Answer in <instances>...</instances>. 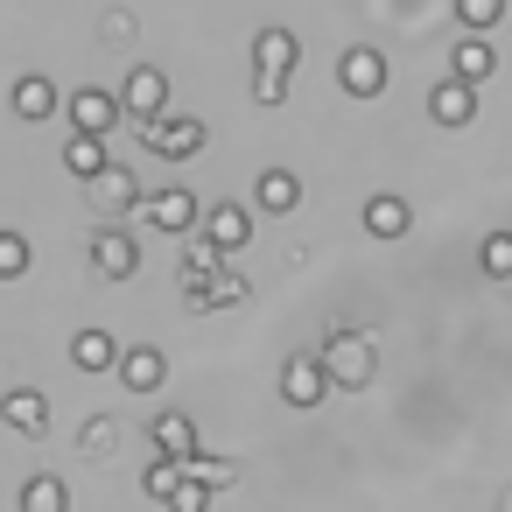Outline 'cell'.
I'll return each instance as SVG.
<instances>
[{
    "mask_svg": "<svg viewBox=\"0 0 512 512\" xmlns=\"http://www.w3.org/2000/svg\"><path fill=\"white\" fill-rule=\"evenodd\" d=\"M204 141H211V127H204V120H190V113H169V106H162V113H141V148H148V155L190 162Z\"/></svg>",
    "mask_w": 512,
    "mask_h": 512,
    "instance_id": "1",
    "label": "cell"
},
{
    "mask_svg": "<svg viewBox=\"0 0 512 512\" xmlns=\"http://www.w3.org/2000/svg\"><path fill=\"white\" fill-rule=\"evenodd\" d=\"M323 372H330V386H365V379L379 372L372 337H358V330H330V337H323Z\"/></svg>",
    "mask_w": 512,
    "mask_h": 512,
    "instance_id": "2",
    "label": "cell"
},
{
    "mask_svg": "<svg viewBox=\"0 0 512 512\" xmlns=\"http://www.w3.org/2000/svg\"><path fill=\"white\" fill-rule=\"evenodd\" d=\"M134 211H141V218H148L155 232H176V239H183V232H197V218H204V204H197V197H190L183 183H169V190L141 197Z\"/></svg>",
    "mask_w": 512,
    "mask_h": 512,
    "instance_id": "3",
    "label": "cell"
},
{
    "mask_svg": "<svg viewBox=\"0 0 512 512\" xmlns=\"http://www.w3.org/2000/svg\"><path fill=\"white\" fill-rule=\"evenodd\" d=\"M281 400H288V407H323V400H330L323 358H302V351H295V358L281 365Z\"/></svg>",
    "mask_w": 512,
    "mask_h": 512,
    "instance_id": "4",
    "label": "cell"
},
{
    "mask_svg": "<svg viewBox=\"0 0 512 512\" xmlns=\"http://www.w3.org/2000/svg\"><path fill=\"white\" fill-rule=\"evenodd\" d=\"M337 85H344L351 99H379V92H386V57L365 50V43L344 50V57H337Z\"/></svg>",
    "mask_w": 512,
    "mask_h": 512,
    "instance_id": "5",
    "label": "cell"
},
{
    "mask_svg": "<svg viewBox=\"0 0 512 512\" xmlns=\"http://www.w3.org/2000/svg\"><path fill=\"white\" fill-rule=\"evenodd\" d=\"M92 267H99L106 281H134V267H141V246H134V232L106 225V232L92 239Z\"/></svg>",
    "mask_w": 512,
    "mask_h": 512,
    "instance_id": "6",
    "label": "cell"
},
{
    "mask_svg": "<svg viewBox=\"0 0 512 512\" xmlns=\"http://www.w3.org/2000/svg\"><path fill=\"white\" fill-rule=\"evenodd\" d=\"M162 106H169V78H162L155 64H134L127 85H120V113L141 120V113H162Z\"/></svg>",
    "mask_w": 512,
    "mask_h": 512,
    "instance_id": "7",
    "label": "cell"
},
{
    "mask_svg": "<svg viewBox=\"0 0 512 512\" xmlns=\"http://www.w3.org/2000/svg\"><path fill=\"white\" fill-rule=\"evenodd\" d=\"M428 120H435V127H470V120H477V85L442 78V85L428 92Z\"/></svg>",
    "mask_w": 512,
    "mask_h": 512,
    "instance_id": "8",
    "label": "cell"
},
{
    "mask_svg": "<svg viewBox=\"0 0 512 512\" xmlns=\"http://www.w3.org/2000/svg\"><path fill=\"white\" fill-rule=\"evenodd\" d=\"M197 232H204L211 246H225V253H239V246L253 239V211H246V204H211V211L197 218Z\"/></svg>",
    "mask_w": 512,
    "mask_h": 512,
    "instance_id": "9",
    "label": "cell"
},
{
    "mask_svg": "<svg viewBox=\"0 0 512 512\" xmlns=\"http://www.w3.org/2000/svg\"><path fill=\"white\" fill-rule=\"evenodd\" d=\"M113 372L127 379V393H155V386L169 379V358H162L155 344H127V351L113 358Z\"/></svg>",
    "mask_w": 512,
    "mask_h": 512,
    "instance_id": "10",
    "label": "cell"
},
{
    "mask_svg": "<svg viewBox=\"0 0 512 512\" xmlns=\"http://www.w3.org/2000/svg\"><path fill=\"white\" fill-rule=\"evenodd\" d=\"M498 71V50L484 43V29H463V43L449 50V78H463V85H484Z\"/></svg>",
    "mask_w": 512,
    "mask_h": 512,
    "instance_id": "11",
    "label": "cell"
},
{
    "mask_svg": "<svg viewBox=\"0 0 512 512\" xmlns=\"http://www.w3.org/2000/svg\"><path fill=\"white\" fill-rule=\"evenodd\" d=\"M253 204H260L267 218H288V211L302 204V176H295V169H260V176H253Z\"/></svg>",
    "mask_w": 512,
    "mask_h": 512,
    "instance_id": "12",
    "label": "cell"
},
{
    "mask_svg": "<svg viewBox=\"0 0 512 512\" xmlns=\"http://www.w3.org/2000/svg\"><path fill=\"white\" fill-rule=\"evenodd\" d=\"M0 421H8L15 435H43L50 428V400L36 386H15V393H0Z\"/></svg>",
    "mask_w": 512,
    "mask_h": 512,
    "instance_id": "13",
    "label": "cell"
},
{
    "mask_svg": "<svg viewBox=\"0 0 512 512\" xmlns=\"http://www.w3.org/2000/svg\"><path fill=\"white\" fill-rule=\"evenodd\" d=\"M92 183V197H99V211H134L141 204V176L134 169H120V162H106L99 176H85Z\"/></svg>",
    "mask_w": 512,
    "mask_h": 512,
    "instance_id": "14",
    "label": "cell"
},
{
    "mask_svg": "<svg viewBox=\"0 0 512 512\" xmlns=\"http://www.w3.org/2000/svg\"><path fill=\"white\" fill-rule=\"evenodd\" d=\"M302 64V43H295V29H260L253 36V71H295Z\"/></svg>",
    "mask_w": 512,
    "mask_h": 512,
    "instance_id": "15",
    "label": "cell"
},
{
    "mask_svg": "<svg viewBox=\"0 0 512 512\" xmlns=\"http://www.w3.org/2000/svg\"><path fill=\"white\" fill-rule=\"evenodd\" d=\"M113 120H120V99H113V92H99V85L71 92V127H85V134H113Z\"/></svg>",
    "mask_w": 512,
    "mask_h": 512,
    "instance_id": "16",
    "label": "cell"
},
{
    "mask_svg": "<svg viewBox=\"0 0 512 512\" xmlns=\"http://www.w3.org/2000/svg\"><path fill=\"white\" fill-rule=\"evenodd\" d=\"M148 435H155L162 456H190V449H197V421H190L183 407H162V414L148 421Z\"/></svg>",
    "mask_w": 512,
    "mask_h": 512,
    "instance_id": "17",
    "label": "cell"
},
{
    "mask_svg": "<svg viewBox=\"0 0 512 512\" xmlns=\"http://www.w3.org/2000/svg\"><path fill=\"white\" fill-rule=\"evenodd\" d=\"M113 155H106V134H85V127H71V141H64V169L85 183V176H99Z\"/></svg>",
    "mask_w": 512,
    "mask_h": 512,
    "instance_id": "18",
    "label": "cell"
},
{
    "mask_svg": "<svg viewBox=\"0 0 512 512\" xmlns=\"http://www.w3.org/2000/svg\"><path fill=\"white\" fill-rule=\"evenodd\" d=\"M414 225V211H407V197H393V190H379L372 204H365V232L372 239H400Z\"/></svg>",
    "mask_w": 512,
    "mask_h": 512,
    "instance_id": "19",
    "label": "cell"
},
{
    "mask_svg": "<svg viewBox=\"0 0 512 512\" xmlns=\"http://www.w3.org/2000/svg\"><path fill=\"white\" fill-rule=\"evenodd\" d=\"M113 358H120V337L113 330H78L71 337V365L78 372H113Z\"/></svg>",
    "mask_w": 512,
    "mask_h": 512,
    "instance_id": "20",
    "label": "cell"
},
{
    "mask_svg": "<svg viewBox=\"0 0 512 512\" xmlns=\"http://www.w3.org/2000/svg\"><path fill=\"white\" fill-rule=\"evenodd\" d=\"M15 113H22V120H50V113H57V85H50L43 71H22V78H15Z\"/></svg>",
    "mask_w": 512,
    "mask_h": 512,
    "instance_id": "21",
    "label": "cell"
},
{
    "mask_svg": "<svg viewBox=\"0 0 512 512\" xmlns=\"http://www.w3.org/2000/svg\"><path fill=\"white\" fill-rule=\"evenodd\" d=\"M29 260H36V246H29L15 225H0V281H22V274H29Z\"/></svg>",
    "mask_w": 512,
    "mask_h": 512,
    "instance_id": "22",
    "label": "cell"
},
{
    "mask_svg": "<svg viewBox=\"0 0 512 512\" xmlns=\"http://www.w3.org/2000/svg\"><path fill=\"white\" fill-rule=\"evenodd\" d=\"M225 267V246H211L204 232H190V246H183V281H204V274H218Z\"/></svg>",
    "mask_w": 512,
    "mask_h": 512,
    "instance_id": "23",
    "label": "cell"
},
{
    "mask_svg": "<svg viewBox=\"0 0 512 512\" xmlns=\"http://www.w3.org/2000/svg\"><path fill=\"white\" fill-rule=\"evenodd\" d=\"M183 484V456H155L148 463V477H141V491L155 498V505H169V491Z\"/></svg>",
    "mask_w": 512,
    "mask_h": 512,
    "instance_id": "24",
    "label": "cell"
},
{
    "mask_svg": "<svg viewBox=\"0 0 512 512\" xmlns=\"http://www.w3.org/2000/svg\"><path fill=\"white\" fill-rule=\"evenodd\" d=\"M477 267H484L491 281H512V232H484V246H477Z\"/></svg>",
    "mask_w": 512,
    "mask_h": 512,
    "instance_id": "25",
    "label": "cell"
},
{
    "mask_svg": "<svg viewBox=\"0 0 512 512\" xmlns=\"http://www.w3.org/2000/svg\"><path fill=\"white\" fill-rule=\"evenodd\" d=\"M22 505L57 512V505H71V491H64V477H29V484H22Z\"/></svg>",
    "mask_w": 512,
    "mask_h": 512,
    "instance_id": "26",
    "label": "cell"
},
{
    "mask_svg": "<svg viewBox=\"0 0 512 512\" xmlns=\"http://www.w3.org/2000/svg\"><path fill=\"white\" fill-rule=\"evenodd\" d=\"M113 442H120V421H113V414L85 421V456H113Z\"/></svg>",
    "mask_w": 512,
    "mask_h": 512,
    "instance_id": "27",
    "label": "cell"
},
{
    "mask_svg": "<svg viewBox=\"0 0 512 512\" xmlns=\"http://www.w3.org/2000/svg\"><path fill=\"white\" fill-rule=\"evenodd\" d=\"M498 15H505V0H456V22L463 29H491Z\"/></svg>",
    "mask_w": 512,
    "mask_h": 512,
    "instance_id": "28",
    "label": "cell"
},
{
    "mask_svg": "<svg viewBox=\"0 0 512 512\" xmlns=\"http://www.w3.org/2000/svg\"><path fill=\"white\" fill-rule=\"evenodd\" d=\"M253 99H260V106H281V99H288V78H281V71H253Z\"/></svg>",
    "mask_w": 512,
    "mask_h": 512,
    "instance_id": "29",
    "label": "cell"
},
{
    "mask_svg": "<svg viewBox=\"0 0 512 512\" xmlns=\"http://www.w3.org/2000/svg\"><path fill=\"white\" fill-rule=\"evenodd\" d=\"M106 36H113V43H127V36H134V15H120V8H113V15H106Z\"/></svg>",
    "mask_w": 512,
    "mask_h": 512,
    "instance_id": "30",
    "label": "cell"
}]
</instances>
